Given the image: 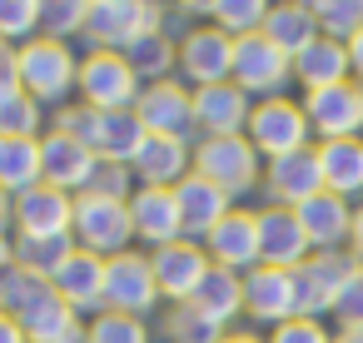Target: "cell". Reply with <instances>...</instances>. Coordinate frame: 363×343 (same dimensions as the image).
<instances>
[{"label": "cell", "mask_w": 363, "mask_h": 343, "mask_svg": "<svg viewBox=\"0 0 363 343\" xmlns=\"http://www.w3.org/2000/svg\"><path fill=\"white\" fill-rule=\"evenodd\" d=\"M75 249L100 254V259H120L135 249V224H130V204L120 199H100V194H75V224H70Z\"/></svg>", "instance_id": "obj_3"}, {"label": "cell", "mask_w": 363, "mask_h": 343, "mask_svg": "<svg viewBox=\"0 0 363 343\" xmlns=\"http://www.w3.org/2000/svg\"><path fill=\"white\" fill-rule=\"evenodd\" d=\"M135 115L145 120L150 135L160 140H184L194 145L199 125H194V90L184 80H160V85H145L140 100H135Z\"/></svg>", "instance_id": "obj_10"}, {"label": "cell", "mask_w": 363, "mask_h": 343, "mask_svg": "<svg viewBox=\"0 0 363 343\" xmlns=\"http://www.w3.org/2000/svg\"><path fill=\"white\" fill-rule=\"evenodd\" d=\"M0 343H30V338H26V328H21V318L0 313Z\"/></svg>", "instance_id": "obj_49"}, {"label": "cell", "mask_w": 363, "mask_h": 343, "mask_svg": "<svg viewBox=\"0 0 363 343\" xmlns=\"http://www.w3.org/2000/svg\"><path fill=\"white\" fill-rule=\"evenodd\" d=\"M130 224H135V244H150V254L184 239L174 189H135L130 194Z\"/></svg>", "instance_id": "obj_19"}, {"label": "cell", "mask_w": 363, "mask_h": 343, "mask_svg": "<svg viewBox=\"0 0 363 343\" xmlns=\"http://www.w3.org/2000/svg\"><path fill=\"white\" fill-rule=\"evenodd\" d=\"M264 189H269V199H274L279 209H298V204H308L313 194H323L318 150L308 145V150H294V154L269 159V169H264Z\"/></svg>", "instance_id": "obj_16"}, {"label": "cell", "mask_w": 363, "mask_h": 343, "mask_svg": "<svg viewBox=\"0 0 363 343\" xmlns=\"http://www.w3.org/2000/svg\"><path fill=\"white\" fill-rule=\"evenodd\" d=\"M130 169H135V184H140V189H174L179 179L194 174V145L150 135L145 150H140V159H135Z\"/></svg>", "instance_id": "obj_24"}, {"label": "cell", "mask_w": 363, "mask_h": 343, "mask_svg": "<svg viewBox=\"0 0 363 343\" xmlns=\"http://www.w3.org/2000/svg\"><path fill=\"white\" fill-rule=\"evenodd\" d=\"M50 293V283L45 279H35V274H26L21 264H11L6 274H0V313H11V318H21L30 303H40Z\"/></svg>", "instance_id": "obj_39"}, {"label": "cell", "mask_w": 363, "mask_h": 343, "mask_svg": "<svg viewBox=\"0 0 363 343\" xmlns=\"http://www.w3.org/2000/svg\"><path fill=\"white\" fill-rule=\"evenodd\" d=\"M95 164L100 159L85 145H75L70 135H60V130H45L40 135V184H50L60 194H85Z\"/></svg>", "instance_id": "obj_18"}, {"label": "cell", "mask_w": 363, "mask_h": 343, "mask_svg": "<svg viewBox=\"0 0 363 343\" xmlns=\"http://www.w3.org/2000/svg\"><path fill=\"white\" fill-rule=\"evenodd\" d=\"M85 11L90 0H40V35L70 45L75 35H85Z\"/></svg>", "instance_id": "obj_37"}, {"label": "cell", "mask_w": 363, "mask_h": 343, "mask_svg": "<svg viewBox=\"0 0 363 343\" xmlns=\"http://www.w3.org/2000/svg\"><path fill=\"white\" fill-rule=\"evenodd\" d=\"M313 150H318L323 189L338 199H358L363 194V140H323Z\"/></svg>", "instance_id": "obj_27"}, {"label": "cell", "mask_w": 363, "mask_h": 343, "mask_svg": "<svg viewBox=\"0 0 363 343\" xmlns=\"http://www.w3.org/2000/svg\"><path fill=\"white\" fill-rule=\"evenodd\" d=\"M303 115H308V130L318 135V145L323 140H358L363 135V85L343 80L328 90H308Z\"/></svg>", "instance_id": "obj_12"}, {"label": "cell", "mask_w": 363, "mask_h": 343, "mask_svg": "<svg viewBox=\"0 0 363 343\" xmlns=\"http://www.w3.org/2000/svg\"><path fill=\"white\" fill-rule=\"evenodd\" d=\"M294 219H298V229H303V239H308L313 254H338V249L348 244V234H353V209H348V199H338V194H328V189L313 194L308 204H298Z\"/></svg>", "instance_id": "obj_20"}, {"label": "cell", "mask_w": 363, "mask_h": 343, "mask_svg": "<svg viewBox=\"0 0 363 343\" xmlns=\"http://www.w3.org/2000/svg\"><path fill=\"white\" fill-rule=\"evenodd\" d=\"M164 333H169V343H219L224 338V328L214 318H204L194 303H174L164 313Z\"/></svg>", "instance_id": "obj_42"}, {"label": "cell", "mask_w": 363, "mask_h": 343, "mask_svg": "<svg viewBox=\"0 0 363 343\" xmlns=\"http://www.w3.org/2000/svg\"><path fill=\"white\" fill-rule=\"evenodd\" d=\"M269 343H333V338H328V328L318 318H289V323H279L269 333Z\"/></svg>", "instance_id": "obj_46"}, {"label": "cell", "mask_w": 363, "mask_h": 343, "mask_svg": "<svg viewBox=\"0 0 363 343\" xmlns=\"http://www.w3.org/2000/svg\"><path fill=\"white\" fill-rule=\"evenodd\" d=\"M140 184H135V169L130 164H110V159H100L95 164V174H90V184H85V194H100V199H120V204H130V194H135Z\"/></svg>", "instance_id": "obj_44"}, {"label": "cell", "mask_w": 363, "mask_h": 343, "mask_svg": "<svg viewBox=\"0 0 363 343\" xmlns=\"http://www.w3.org/2000/svg\"><path fill=\"white\" fill-rule=\"evenodd\" d=\"M16 264V234H0V274Z\"/></svg>", "instance_id": "obj_52"}, {"label": "cell", "mask_w": 363, "mask_h": 343, "mask_svg": "<svg viewBox=\"0 0 363 343\" xmlns=\"http://www.w3.org/2000/svg\"><path fill=\"white\" fill-rule=\"evenodd\" d=\"M40 35V0H0V40L11 50Z\"/></svg>", "instance_id": "obj_41"}, {"label": "cell", "mask_w": 363, "mask_h": 343, "mask_svg": "<svg viewBox=\"0 0 363 343\" xmlns=\"http://www.w3.org/2000/svg\"><path fill=\"white\" fill-rule=\"evenodd\" d=\"M189 303L229 333V323H234V318H244V274L209 269V274H204V283L194 288V298H189Z\"/></svg>", "instance_id": "obj_29"}, {"label": "cell", "mask_w": 363, "mask_h": 343, "mask_svg": "<svg viewBox=\"0 0 363 343\" xmlns=\"http://www.w3.org/2000/svg\"><path fill=\"white\" fill-rule=\"evenodd\" d=\"M229 75H234V40L209 21L189 26L179 35V80L189 90H209V85H224Z\"/></svg>", "instance_id": "obj_9"}, {"label": "cell", "mask_w": 363, "mask_h": 343, "mask_svg": "<svg viewBox=\"0 0 363 343\" xmlns=\"http://www.w3.org/2000/svg\"><path fill=\"white\" fill-rule=\"evenodd\" d=\"M194 174L209 179L214 189H224L229 199L249 194L264 174H259V150L244 140V135H229V140H194Z\"/></svg>", "instance_id": "obj_5"}, {"label": "cell", "mask_w": 363, "mask_h": 343, "mask_svg": "<svg viewBox=\"0 0 363 343\" xmlns=\"http://www.w3.org/2000/svg\"><path fill=\"white\" fill-rule=\"evenodd\" d=\"M204 21L214 30H224L229 40H244V35H259L264 30L269 6H264V0H214V6H204Z\"/></svg>", "instance_id": "obj_34"}, {"label": "cell", "mask_w": 363, "mask_h": 343, "mask_svg": "<svg viewBox=\"0 0 363 343\" xmlns=\"http://www.w3.org/2000/svg\"><path fill=\"white\" fill-rule=\"evenodd\" d=\"M150 269H155L160 298H169V308H174V303H189V298H194V288L204 283V274H209L214 264H209L204 244H194V239H179V244H164V249H155V254H150Z\"/></svg>", "instance_id": "obj_15"}, {"label": "cell", "mask_w": 363, "mask_h": 343, "mask_svg": "<svg viewBox=\"0 0 363 343\" xmlns=\"http://www.w3.org/2000/svg\"><path fill=\"white\" fill-rule=\"evenodd\" d=\"M50 293L65 298L80 318H95V313L105 308V259L75 249V254L65 259V269L50 279Z\"/></svg>", "instance_id": "obj_22"}, {"label": "cell", "mask_w": 363, "mask_h": 343, "mask_svg": "<svg viewBox=\"0 0 363 343\" xmlns=\"http://www.w3.org/2000/svg\"><path fill=\"white\" fill-rule=\"evenodd\" d=\"M11 95H21V75H16V60H6V65H0V100H11Z\"/></svg>", "instance_id": "obj_48"}, {"label": "cell", "mask_w": 363, "mask_h": 343, "mask_svg": "<svg viewBox=\"0 0 363 343\" xmlns=\"http://www.w3.org/2000/svg\"><path fill=\"white\" fill-rule=\"evenodd\" d=\"M11 55H16V50H11V45H6V40H0V65H6V60H11Z\"/></svg>", "instance_id": "obj_55"}, {"label": "cell", "mask_w": 363, "mask_h": 343, "mask_svg": "<svg viewBox=\"0 0 363 343\" xmlns=\"http://www.w3.org/2000/svg\"><path fill=\"white\" fill-rule=\"evenodd\" d=\"M40 184V140H0V189L26 194Z\"/></svg>", "instance_id": "obj_33"}, {"label": "cell", "mask_w": 363, "mask_h": 343, "mask_svg": "<svg viewBox=\"0 0 363 343\" xmlns=\"http://www.w3.org/2000/svg\"><path fill=\"white\" fill-rule=\"evenodd\" d=\"M11 60H16L21 90H26L40 110H60V105H70V90H75V75H80V55H75L70 45L35 35V40L21 45Z\"/></svg>", "instance_id": "obj_1"}, {"label": "cell", "mask_w": 363, "mask_h": 343, "mask_svg": "<svg viewBox=\"0 0 363 343\" xmlns=\"http://www.w3.org/2000/svg\"><path fill=\"white\" fill-rule=\"evenodd\" d=\"M333 318L343 323V333H363V269L343 283V293L333 303Z\"/></svg>", "instance_id": "obj_45"}, {"label": "cell", "mask_w": 363, "mask_h": 343, "mask_svg": "<svg viewBox=\"0 0 363 343\" xmlns=\"http://www.w3.org/2000/svg\"><path fill=\"white\" fill-rule=\"evenodd\" d=\"M308 259H313V249H308V239H303L294 209H279V204L259 209V264L294 274V269L308 264Z\"/></svg>", "instance_id": "obj_21"}, {"label": "cell", "mask_w": 363, "mask_h": 343, "mask_svg": "<svg viewBox=\"0 0 363 343\" xmlns=\"http://www.w3.org/2000/svg\"><path fill=\"white\" fill-rule=\"evenodd\" d=\"M50 130V110H40L26 90L0 100V140H40Z\"/></svg>", "instance_id": "obj_36"}, {"label": "cell", "mask_w": 363, "mask_h": 343, "mask_svg": "<svg viewBox=\"0 0 363 343\" xmlns=\"http://www.w3.org/2000/svg\"><path fill=\"white\" fill-rule=\"evenodd\" d=\"M358 274L353 254H313L308 264L294 269V313L298 318H318V313H333L343 283Z\"/></svg>", "instance_id": "obj_8"}, {"label": "cell", "mask_w": 363, "mask_h": 343, "mask_svg": "<svg viewBox=\"0 0 363 343\" xmlns=\"http://www.w3.org/2000/svg\"><path fill=\"white\" fill-rule=\"evenodd\" d=\"M348 70H353V80L363 85V30L348 40Z\"/></svg>", "instance_id": "obj_50"}, {"label": "cell", "mask_w": 363, "mask_h": 343, "mask_svg": "<svg viewBox=\"0 0 363 343\" xmlns=\"http://www.w3.org/2000/svg\"><path fill=\"white\" fill-rule=\"evenodd\" d=\"M204 254H209L214 269H229V274L259 269V214L254 209H229L204 234Z\"/></svg>", "instance_id": "obj_14"}, {"label": "cell", "mask_w": 363, "mask_h": 343, "mask_svg": "<svg viewBox=\"0 0 363 343\" xmlns=\"http://www.w3.org/2000/svg\"><path fill=\"white\" fill-rule=\"evenodd\" d=\"M150 130L135 110H115V115H100V145H95V159H110V164H135L140 150H145Z\"/></svg>", "instance_id": "obj_30"}, {"label": "cell", "mask_w": 363, "mask_h": 343, "mask_svg": "<svg viewBox=\"0 0 363 343\" xmlns=\"http://www.w3.org/2000/svg\"><path fill=\"white\" fill-rule=\"evenodd\" d=\"M264 35L294 60L303 55L313 40H318V21H313V6H298V0H289V6H269V21H264Z\"/></svg>", "instance_id": "obj_31"}, {"label": "cell", "mask_w": 363, "mask_h": 343, "mask_svg": "<svg viewBox=\"0 0 363 343\" xmlns=\"http://www.w3.org/2000/svg\"><path fill=\"white\" fill-rule=\"evenodd\" d=\"M155 303H160V283H155L150 254L130 249V254H120V259H105V308H110V313L145 318Z\"/></svg>", "instance_id": "obj_11"}, {"label": "cell", "mask_w": 363, "mask_h": 343, "mask_svg": "<svg viewBox=\"0 0 363 343\" xmlns=\"http://www.w3.org/2000/svg\"><path fill=\"white\" fill-rule=\"evenodd\" d=\"M244 313L259 318V323H274V328L298 318L294 313V274L289 269H269V264L249 269L244 274Z\"/></svg>", "instance_id": "obj_23"}, {"label": "cell", "mask_w": 363, "mask_h": 343, "mask_svg": "<svg viewBox=\"0 0 363 343\" xmlns=\"http://www.w3.org/2000/svg\"><path fill=\"white\" fill-rule=\"evenodd\" d=\"M11 224H16V194L0 189V234H11Z\"/></svg>", "instance_id": "obj_51"}, {"label": "cell", "mask_w": 363, "mask_h": 343, "mask_svg": "<svg viewBox=\"0 0 363 343\" xmlns=\"http://www.w3.org/2000/svg\"><path fill=\"white\" fill-rule=\"evenodd\" d=\"M50 130H60V135H70L75 145H85V150L95 154V145H100V110H90V105H80V100H70V105H60V110H50Z\"/></svg>", "instance_id": "obj_43"}, {"label": "cell", "mask_w": 363, "mask_h": 343, "mask_svg": "<svg viewBox=\"0 0 363 343\" xmlns=\"http://www.w3.org/2000/svg\"><path fill=\"white\" fill-rule=\"evenodd\" d=\"M294 80H298L303 90H328V85L353 80V70H348V45L318 35L303 55H294Z\"/></svg>", "instance_id": "obj_28"}, {"label": "cell", "mask_w": 363, "mask_h": 343, "mask_svg": "<svg viewBox=\"0 0 363 343\" xmlns=\"http://www.w3.org/2000/svg\"><path fill=\"white\" fill-rule=\"evenodd\" d=\"M174 199H179V219H184V239H194V244H204V234L234 209V199L224 194V189H214L209 179H199V174H189V179H179L174 184Z\"/></svg>", "instance_id": "obj_25"}, {"label": "cell", "mask_w": 363, "mask_h": 343, "mask_svg": "<svg viewBox=\"0 0 363 343\" xmlns=\"http://www.w3.org/2000/svg\"><path fill=\"white\" fill-rule=\"evenodd\" d=\"M348 254H353V264L363 269V204L353 209V234H348Z\"/></svg>", "instance_id": "obj_47"}, {"label": "cell", "mask_w": 363, "mask_h": 343, "mask_svg": "<svg viewBox=\"0 0 363 343\" xmlns=\"http://www.w3.org/2000/svg\"><path fill=\"white\" fill-rule=\"evenodd\" d=\"M164 30V6L150 0H90L85 11V40L90 50H130L135 40Z\"/></svg>", "instance_id": "obj_2"}, {"label": "cell", "mask_w": 363, "mask_h": 343, "mask_svg": "<svg viewBox=\"0 0 363 343\" xmlns=\"http://www.w3.org/2000/svg\"><path fill=\"white\" fill-rule=\"evenodd\" d=\"M21 328H26L30 343H85V318L65 298H55V293H45L40 303H30L21 313Z\"/></svg>", "instance_id": "obj_26"}, {"label": "cell", "mask_w": 363, "mask_h": 343, "mask_svg": "<svg viewBox=\"0 0 363 343\" xmlns=\"http://www.w3.org/2000/svg\"><path fill=\"white\" fill-rule=\"evenodd\" d=\"M75 224V194H60L50 184H35L26 194H16V239H65Z\"/></svg>", "instance_id": "obj_13"}, {"label": "cell", "mask_w": 363, "mask_h": 343, "mask_svg": "<svg viewBox=\"0 0 363 343\" xmlns=\"http://www.w3.org/2000/svg\"><path fill=\"white\" fill-rule=\"evenodd\" d=\"M219 343H269V338H259V333H224Z\"/></svg>", "instance_id": "obj_53"}, {"label": "cell", "mask_w": 363, "mask_h": 343, "mask_svg": "<svg viewBox=\"0 0 363 343\" xmlns=\"http://www.w3.org/2000/svg\"><path fill=\"white\" fill-rule=\"evenodd\" d=\"M308 115L303 105H294L289 95H274V100H259L254 115H249V130L244 140L259 150V159H279V154H294V150H308Z\"/></svg>", "instance_id": "obj_6"}, {"label": "cell", "mask_w": 363, "mask_h": 343, "mask_svg": "<svg viewBox=\"0 0 363 343\" xmlns=\"http://www.w3.org/2000/svg\"><path fill=\"white\" fill-rule=\"evenodd\" d=\"M249 115H254V100H249L234 80L209 85V90H194V125H199V140L244 135V130H249Z\"/></svg>", "instance_id": "obj_17"}, {"label": "cell", "mask_w": 363, "mask_h": 343, "mask_svg": "<svg viewBox=\"0 0 363 343\" xmlns=\"http://www.w3.org/2000/svg\"><path fill=\"white\" fill-rule=\"evenodd\" d=\"M333 343H363V333H338Z\"/></svg>", "instance_id": "obj_54"}, {"label": "cell", "mask_w": 363, "mask_h": 343, "mask_svg": "<svg viewBox=\"0 0 363 343\" xmlns=\"http://www.w3.org/2000/svg\"><path fill=\"white\" fill-rule=\"evenodd\" d=\"M249 100L259 95V100H274V95H284V85L294 80V60L259 30V35H244V40H234V75H229Z\"/></svg>", "instance_id": "obj_7"}, {"label": "cell", "mask_w": 363, "mask_h": 343, "mask_svg": "<svg viewBox=\"0 0 363 343\" xmlns=\"http://www.w3.org/2000/svg\"><path fill=\"white\" fill-rule=\"evenodd\" d=\"M70 254H75V239H70V234H65V239H16V264H21L26 274L45 279V283L65 269Z\"/></svg>", "instance_id": "obj_35"}, {"label": "cell", "mask_w": 363, "mask_h": 343, "mask_svg": "<svg viewBox=\"0 0 363 343\" xmlns=\"http://www.w3.org/2000/svg\"><path fill=\"white\" fill-rule=\"evenodd\" d=\"M140 80L130 70V60L120 50H90L80 55V75H75V95L80 105L100 110V115H115V110H135L140 100Z\"/></svg>", "instance_id": "obj_4"}, {"label": "cell", "mask_w": 363, "mask_h": 343, "mask_svg": "<svg viewBox=\"0 0 363 343\" xmlns=\"http://www.w3.org/2000/svg\"><path fill=\"white\" fill-rule=\"evenodd\" d=\"M125 60H130V70H135V80H140V85L179 80V40H174V35H164V30H155V35L135 40V45L125 50Z\"/></svg>", "instance_id": "obj_32"}, {"label": "cell", "mask_w": 363, "mask_h": 343, "mask_svg": "<svg viewBox=\"0 0 363 343\" xmlns=\"http://www.w3.org/2000/svg\"><path fill=\"white\" fill-rule=\"evenodd\" d=\"M85 343H150V323L100 308L95 318H85Z\"/></svg>", "instance_id": "obj_40"}, {"label": "cell", "mask_w": 363, "mask_h": 343, "mask_svg": "<svg viewBox=\"0 0 363 343\" xmlns=\"http://www.w3.org/2000/svg\"><path fill=\"white\" fill-rule=\"evenodd\" d=\"M313 21H318V35L348 45V40L363 30V0H318V6H313Z\"/></svg>", "instance_id": "obj_38"}]
</instances>
